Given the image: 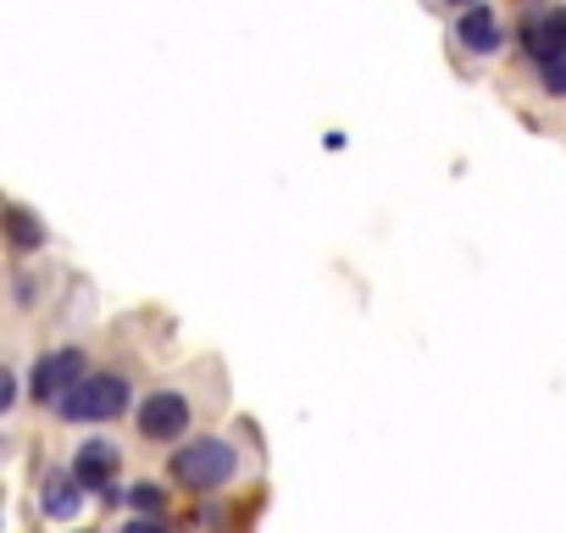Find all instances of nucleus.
I'll return each instance as SVG.
<instances>
[{"label":"nucleus","mask_w":566,"mask_h":533,"mask_svg":"<svg viewBox=\"0 0 566 533\" xmlns=\"http://www.w3.org/2000/svg\"><path fill=\"white\" fill-rule=\"evenodd\" d=\"M233 472H239V456H233V445H228V439H217V433L189 439V445L172 456V478H178L184 489H195V494L222 489Z\"/></svg>","instance_id":"1"},{"label":"nucleus","mask_w":566,"mask_h":533,"mask_svg":"<svg viewBox=\"0 0 566 533\" xmlns=\"http://www.w3.org/2000/svg\"><path fill=\"white\" fill-rule=\"evenodd\" d=\"M128 406V378L123 373H90L84 384H73L62 400H56V417L62 422H106Z\"/></svg>","instance_id":"2"},{"label":"nucleus","mask_w":566,"mask_h":533,"mask_svg":"<svg viewBox=\"0 0 566 533\" xmlns=\"http://www.w3.org/2000/svg\"><path fill=\"white\" fill-rule=\"evenodd\" d=\"M90 378V356L78 351V345H67V351H51V356H40V367H34V400L40 406H56L73 384H84Z\"/></svg>","instance_id":"3"},{"label":"nucleus","mask_w":566,"mask_h":533,"mask_svg":"<svg viewBox=\"0 0 566 533\" xmlns=\"http://www.w3.org/2000/svg\"><path fill=\"white\" fill-rule=\"evenodd\" d=\"M522 45H527V62H549V56H566V7H544L533 0L527 7V23H522Z\"/></svg>","instance_id":"4"},{"label":"nucleus","mask_w":566,"mask_h":533,"mask_svg":"<svg viewBox=\"0 0 566 533\" xmlns=\"http://www.w3.org/2000/svg\"><path fill=\"white\" fill-rule=\"evenodd\" d=\"M189 428V400L178 389H156L139 400V433L145 439H178Z\"/></svg>","instance_id":"5"},{"label":"nucleus","mask_w":566,"mask_h":533,"mask_svg":"<svg viewBox=\"0 0 566 533\" xmlns=\"http://www.w3.org/2000/svg\"><path fill=\"white\" fill-rule=\"evenodd\" d=\"M73 472H78V483H84L90 494L117 500V489H112V472H117V445H112V439H84V445H78V456H73Z\"/></svg>","instance_id":"6"},{"label":"nucleus","mask_w":566,"mask_h":533,"mask_svg":"<svg viewBox=\"0 0 566 533\" xmlns=\"http://www.w3.org/2000/svg\"><path fill=\"white\" fill-rule=\"evenodd\" d=\"M455 40H461L472 56H494L505 34H500V18H494L489 7H467V12H461V23H455Z\"/></svg>","instance_id":"7"},{"label":"nucleus","mask_w":566,"mask_h":533,"mask_svg":"<svg viewBox=\"0 0 566 533\" xmlns=\"http://www.w3.org/2000/svg\"><path fill=\"white\" fill-rule=\"evenodd\" d=\"M40 505H45V516H56V522L78 516V505H84V483H78V472H45Z\"/></svg>","instance_id":"8"},{"label":"nucleus","mask_w":566,"mask_h":533,"mask_svg":"<svg viewBox=\"0 0 566 533\" xmlns=\"http://www.w3.org/2000/svg\"><path fill=\"white\" fill-rule=\"evenodd\" d=\"M40 239H45V233H40V228H34V217L18 206V211H12V244H18V250H34Z\"/></svg>","instance_id":"9"},{"label":"nucleus","mask_w":566,"mask_h":533,"mask_svg":"<svg viewBox=\"0 0 566 533\" xmlns=\"http://www.w3.org/2000/svg\"><path fill=\"white\" fill-rule=\"evenodd\" d=\"M538 79H544V95H566V56L538 62Z\"/></svg>","instance_id":"10"},{"label":"nucleus","mask_w":566,"mask_h":533,"mask_svg":"<svg viewBox=\"0 0 566 533\" xmlns=\"http://www.w3.org/2000/svg\"><path fill=\"white\" fill-rule=\"evenodd\" d=\"M128 505H134V511H161L167 494H161L156 483H134V489H128Z\"/></svg>","instance_id":"11"},{"label":"nucleus","mask_w":566,"mask_h":533,"mask_svg":"<svg viewBox=\"0 0 566 533\" xmlns=\"http://www.w3.org/2000/svg\"><path fill=\"white\" fill-rule=\"evenodd\" d=\"M123 533H167V527H161V522H156V511H150V516H134Z\"/></svg>","instance_id":"12"},{"label":"nucleus","mask_w":566,"mask_h":533,"mask_svg":"<svg viewBox=\"0 0 566 533\" xmlns=\"http://www.w3.org/2000/svg\"><path fill=\"white\" fill-rule=\"evenodd\" d=\"M0 406H18V373L0 378Z\"/></svg>","instance_id":"13"},{"label":"nucleus","mask_w":566,"mask_h":533,"mask_svg":"<svg viewBox=\"0 0 566 533\" xmlns=\"http://www.w3.org/2000/svg\"><path fill=\"white\" fill-rule=\"evenodd\" d=\"M444 7H461L467 12V7H483V0H444Z\"/></svg>","instance_id":"14"}]
</instances>
